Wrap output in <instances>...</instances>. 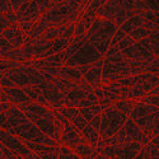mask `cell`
<instances>
[{
  "label": "cell",
  "mask_w": 159,
  "mask_h": 159,
  "mask_svg": "<svg viewBox=\"0 0 159 159\" xmlns=\"http://www.w3.org/2000/svg\"><path fill=\"white\" fill-rule=\"evenodd\" d=\"M4 113L8 118L9 124L11 125L13 130H14V135L17 138H19L20 140L39 143V144H45V145H51V147L59 145L55 140L46 136L31 120H28V118L19 111L17 106L11 104Z\"/></svg>",
  "instance_id": "1"
},
{
  "label": "cell",
  "mask_w": 159,
  "mask_h": 159,
  "mask_svg": "<svg viewBox=\"0 0 159 159\" xmlns=\"http://www.w3.org/2000/svg\"><path fill=\"white\" fill-rule=\"evenodd\" d=\"M143 3L147 5L149 10L158 11V0H143Z\"/></svg>",
  "instance_id": "42"
},
{
  "label": "cell",
  "mask_w": 159,
  "mask_h": 159,
  "mask_svg": "<svg viewBox=\"0 0 159 159\" xmlns=\"http://www.w3.org/2000/svg\"><path fill=\"white\" fill-rule=\"evenodd\" d=\"M143 24H144V19H143L141 17H139V16H132V17H130L129 19H126L118 28H120L122 32H125L126 34H129L132 30H135V28H138V27H143Z\"/></svg>",
  "instance_id": "21"
},
{
  "label": "cell",
  "mask_w": 159,
  "mask_h": 159,
  "mask_svg": "<svg viewBox=\"0 0 159 159\" xmlns=\"http://www.w3.org/2000/svg\"><path fill=\"white\" fill-rule=\"evenodd\" d=\"M51 83L55 85V88L60 92V93L65 94V93H68L69 90H73L75 88H78V84L69 80V79H65V78H61V76H54L52 78V80Z\"/></svg>",
  "instance_id": "20"
},
{
  "label": "cell",
  "mask_w": 159,
  "mask_h": 159,
  "mask_svg": "<svg viewBox=\"0 0 159 159\" xmlns=\"http://www.w3.org/2000/svg\"><path fill=\"white\" fill-rule=\"evenodd\" d=\"M17 107L19 108V111L28 118V120H31L32 122L34 120H37V118H39L41 116L46 115L47 112H50L51 110L45 107V106L42 104H38L33 101H30V102H25V103H20L18 104Z\"/></svg>",
  "instance_id": "12"
},
{
  "label": "cell",
  "mask_w": 159,
  "mask_h": 159,
  "mask_svg": "<svg viewBox=\"0 0 159 159\" xmlns=\"http://www.w3.org/2000/svg\"><path fill=\"white\" fill-rule=\"evenodd\" d=\"M56 110H57V112H59L60 115H62L69 122H71L76 116L80 115V113H79V108H78V107H65V106H62V107L56 108Z\"/></svg>",
  "instance_id": "27"
},
{
  "label": "cell",
  "mask_w": 159,
  "mask_h": 159,
  "mask_svg": "<svg viewBox=\"0 0 159 159\" xmlns=\"http://www.w3.org/2000/svg\"><path fill=\"white\" fill-rule=\"evenodd\" d=\"M148 39H149V42H150V46L153 48V52H154V55L158 57V31H152L149 32V36H148Z\"/></svg>",
  "instance_id": "33"
},
{
  "label": "cell",
  "mask_w": 159,
  "mask_h": 159,
  "mask_svg": "<svg viewBox=\"0 0 159 159\" xmlns=\"http://www.w3.org/2000/svg\"><path fill=\"white\" fill-rule=\"evenodd\" d=\"M98 103V98L97 96L94 94V92H88V93L85 94V97L79 102L78 104V108H87V107H92V106H94Z\"/></svg>",
  "instance_id": "28"
},
{
  "label": "cell",
  "mask_w": 159,
  "mask_h": 159,
  "mask_svg": "<svg viewBox=\"0 0 159 159\" xmlns=\"http://www.w3.org/2000/svg\"><path fill=\"white\" fill-rule=\"evenodd\" d=\"M103 59V56L92 46L89 42L83 45L75 54L66 61V66H79V65H92L96 61Z\"/></svg>",
  "instance_id": "5"
},
{
  "label": "cell",
  "mask_w": 159,
  "mask_h": 159,
  "mask_svg": "<svg viewBox=\"0 0 159 159\" xmlns=\"http://www.w3.org/2000/svg\"><path fill=\"white\" fill-rule=\"evenodd\" d=\"M136 16L141 17L144 19V22H157L158 20V11H153V10H143V11H139Z\"/></svg>",
  "instance_id": "31"
},
{
  "label": "cell",
  "mask_w": 159,
  "mask_h": 159,
  "mask_svg": "<svg viewBox=\"0 0 159 159\" xmlns=\"http://www.w3.org/2000/svg\"><path fill=\"white\" fill-rule=\"evenodd\" d=\"M154 112H158L157 106H149V104H145L143 102H136V104L134 106L131 113L129 115V118H131L132 121H135V120H138V118H141L144 116L154 113Z\"/></svg>",
  "instance_id": "18"
},
{
  "label": "cell",
  "mask_w": 159,
  "mask_h": 159,
  "mask_svg": "<svg viewBox=\"0 0 159 159\" xmlns=\"http://www.w3.org/2000/svg\"><path fill=\"white\" fill-rule=\"evenodd\" d=\"M36 87L38 88L39 92H41V94L45 97V99L52 106V108H60V107L64 106V102H62L64 96H62V93H60L51 82L43 80L39 84H37Z\"/></svg>",
  "instance_id": "8"
},
{
  "label": "cell",
  "mask_w": 159,
  "mask_h": 159,
  "mask_svg": "<svg viewBox=\"0 0 159 159\" xmlns=\"http://www.w3.org/2000/svg\"><path fill=\"white\" fill-rule=\"evenodd\" d=\"M134 122L138 125V127L144 132V134L147 135L149 141L152 138L158 135V112L147 115L141 118H138V120H135Z\"/></svg>",
  "instance_id": "10"
},
{
  "label": "cell",
  "mask_w": 159,
  "mask_h": 159,
  "mask_svg": "<svg viewBox=\"0 0 159 159\" xmlns=\"http://www.w3.org/2000/svg\"><path fill=\"white\" fill-rule=\"evenodd\" d=\"M59 76L65 78V79H69V80H71L74 83H78L83 78L80 74H79V71L74 68V66H66V65H64V66H61V68H60Z\"/></svg>",
  "instance_id": "24"
},
{
  "label": "cell",
  "mask_w": 159,
  "mask_h": 159,
  "mask_svg": "<svg viewBox=\"0 0 159 159\" xmlns=\"http://www.w3.org/2000/svg\"><path fill=\"white\" fill-rule=\"evenodd\" d=\"M124 130L126 132V138L129 141H136L141 145H145L149 143V139L147 138V135L138 127V125L131 120V118H126V121L124 124Z\"/></svg>",
  "instance_id": "13"
},
{
  "label": "cell",
  "mask_w": 159,
  "mask_h": 159,
  "mask_svg": "<svg viewBox=\"0 0 159 159\" xmlns=\"http://www.w3.org/2000/svg\"><path fill=\"white\" fill-rule=\"evenodd\" d=\"M145 149H147V152L149 153V155L153 158V159H158L159 158V154H158V147L152 143H148V144H145L144 145Z\"/></svg>",
  "instance_id": "37"
},
{
  "label": "cell",
  "mask_w": 159,
  "mask_h": 159,
  "mask_svg": "<svg viewBox=\"0 0 159 159\" xmlns=\"http://www.w3.org/2000/svg\"><path fill=\"white\" fill-rule=\"evenodd\" d=\"M135 42H136V41H134V39H132V38H131V37H130L129 34H126V36H125V37H124V38L121 39V41L117 43V48L120 50V52H121V51L126 50L127 47L132 46V45H134Z\"/></svg>",
  "instance_id": "34"
},
{
  "label": "cell",
  "mask_w": 159,
  "mask_h": 159,
  "mask_svg": "<svg viewBox=\"0 0 159 159\" xmlns=\"http://www.w3.org/2000/svg\"><path fill=\"white\" fill-rule=\"evenodd\" d=\"M2 157L5 158V159H24V158H23L22 155H19L18 153L13 152V150H10V149H8V148H5V147L2 148Z\"/></svg>",
  "instance_id": "35"
},
{
  "label": "cell",
  "mask_w": 159,
  "mask_h": 159,
  "mask_svg": "<svg viewBox=\"0 0 159 159\" xmlns=\"http://www.w3.org/2000/svg\"><path fill=\"white\" fill-rule=\"evenodd\" d=\"M127 117L129 116L118 112L113 107H108V108L103 110L101 113V126H99V131H98L99 138L107 139V138L115 135L116 132L124 126Z\"/></svg>",
  "instance_id": "4"
},
{
  "label": "cell",
  "mask_w": 159,
  "mask_h": 159,
  "mask_svg": "<svg viewBox=\"0 0 159 159\" xmlns=\"http://www.w3.org/2000/svg\"><path fill=\"white\" fill-rule=\"evenodd\" d=\"M88 124H89L92 127H93L96 131H99V126H101V115H96Z\"/></svg>",
  "instance_id": "40"
},
{
  "label": "cell",
  "mask_w": 159,
  "mask_h": 159,
  "mask_svg": "<svg viewBox=\"0 0 159 159\" xmlns=\"http://www.w3.org/2000/svg\"><path fill=\"white\" fill-rule=\"evenodd\" d=\"M34 159H39V158H37V157H34Z\"/></svg>",
  "instance_id": "49"
},
{
  "label": "cell",
  "mask_w": 159,
  "mask_h": 159,
  "mask_svg": "<svg viewBox=\"0 0 159 159\" xmlns=\"http://www.w3.org/2000/svg\"><path fill=\"white\" fill-rule=\"evenodd\" d=\"M2 148H3V145L0 144V157H2Z\"/></svg>",
  "instance_id": "47"
},
{
  "label": "cell",
  "mask_w": 159,
  "mask_h": 159,
  "mask_svg": "<svg viewBox=\"0 0 159 159\" xmlns=\"http://www.w3.org/2000/svg\"><path fill=\"white\" fill-rule=\"evenodd\" d=\"M130 75H131L130 69L125 64V61L120 62V64H111V62L103 61L101 83H102V85H107L112 82H117V80H120V79L130 76Z\"/></svg>",
  "instance_id": "6"
},
{
  "label": "cell",
  "mask_w": 159,
  "mask_h": 159,
  "mask_svg": "<svg viewBox=\"0 0 159 159\" xmlns=\"http://www.w3.org/2000/svg\"><path fill=\"white\" fill-rule=\"evenodd\" d=\"M85 159H108V158L103 157L102 154H99V153L96 150V153H94L93 155H90V157H88V158H85Z\"/></svg>",
  "instance_id": "46"
},
{
  "label": "cell",
  "mask_w": 159,
  "mask_h": 159,
  "mask_svg": "<svg viewBox=\"0 0 159 159\" xmlns=\"http://www.w3.org/2000/svg\"><path fill=\"white\" fill-rule=\"evenodd\" d=\"M143 145L136 141H129L125 144L116 145L115 158L113 159H134L135 155L139 153Z\"/></svg>",
  "instance_id": "14"
},
{
  "label": "cell",
  "mask_w": 159,
  "mask_h": 159,
  "mask_svg": "<svg viewBox=\"0 0 159 159\" xmlns=\"http://www.w3.org/2000/svg\"><path fill=\"white\" fill-rule=\"evenodd\" d=\"M57 159H80V158H79L71 149L66 148V147H61V145H60Z\"/></svg>",
  "instance_id": "30"
},
{
  "label": "cell",
  "mask_w": 159,
  "mask_h": 159,
  "mask_svg": "<svg viewBox=\"0 0 159 159\" xmlns=\"http://www.w3.org/2000/svg\"><path fill=\"white\" fill-rule=\"evenodd\" d=\"M9 80L13 83L14 87L23 88L30 85H37L45 80V76L42 73H39L32 66H25L20 64L18 68H13L3 73Z\"/></svg>",
  "instance_id": "3"
},
{
  "label": "cell",
  "mask_w": 159,
  "mask_h": 159,
  "mask_svg": "<svg viewBox=\"0 0 159 159\" xmlns=\"http://www.w3.org/2000/svg\"><path fill=\"white\" fill-rule=\"evenodd\" d=\"M9 2H10V5H11V9L16 11L20 5H23L24 3L30 2V0H9Z\"/></svg>",
  "instance_id": "44"
},
{
  "label": "cell",
  "mask_w": 159,
  "mask_h": 159,
  "mask_svg": "<svg viewBox=\"0 0 159 159\" xmlns=\"http://www.w3.org/2000/svg\"><path fill=\"white\" fill-rule=\"evenodd\" d=\"M10 25H11V23L7 19L5 14H0V34H2V32H3L4 30L9 28Z\"/></svg>",
  "instance_id": "39"
},
{
  "label": "cell",
  "mask_w": 159,
  "mask_h": 159,
  "mask_svg": "<svg viewBox=\"0 0 159 159\" xmlns=\"http://www.w3.org/2000/svg\"><path fill=\"white\" fill-rule=\"evenodd\" d=\"M0 129L9 132V134H11V135H14V130H13L11 125L9 124V121H8V118H7L4 112L0 113Z\"/></svg>",
  "instance_id": "32"
},
{
  "label": "cell",
  "mask_w": 159,
  "mask_h": 159,
  "mask_svg": "<svg viewBox=\"0 0 159 159\" xmlns=\"http://www.w3.org/2000/svg\"><path fill=\"white\" fill-rule=\"evenodd\" d=\"M2 89H3V88H2V87H0V92H2Z\"/></svg>",
  "instance_id": "50"
},
{
  "label": "cell",
  "mask_w": 159,
  "mask_h": 159,
  "mask_svg": "<svg viewBox=\"0 0 159 159\" xmlns=\"http://www.w3.org/2000/svg\"><path fill=\"white\" fill-rule=\"evenodd\" d=\"M125 36H126L125 32H122L120 28H117V31L115 32V34H113L112 38H111V45H110V46H117V43L120 42Z\"/></svg>",
  "instance_id": "36"
},
{
  "label": "cell",
  "mask_w": 159,
  "mask_h": 159,
  "mask_svg": "<svg viewBox=\"0 0 159 159\" xmlns=\"http://www.w3.org/2000/svg\"><path fill=\"white\" fill-rule=\"evenodd\" d=\"M135 104H136V101H134V99L122 98V99H118L117 102H115L112 107L115 110H117L118 112H121V113L129 116L131 113V111H132V108H134Z\"/></svg>",
  "instance_id": "22"
},
{
  "label": "cell",
  "mask_w": 159,
  "mask_h": 159,
  "mask_svg": "<svg viewBox=\"0 0 159 159\" xmlns=\"http://www.w3.org/2000/svg\"><path fill=\"white\" fill-rule=\"evenodd\" d=\"M5 14V17H7V19L13 24V23H17V16H16V11L14 10H9V11H7V13H4Z\"/></svg>",
  "instance_id": "45"
},
{
  "label": "cell",
  "mask_w": 159,
  "mask_h": 159,
  "mask_svg": "<svg viewBox=\"0 0 159 159\" xmlns=\"http://www.w3.org/2000/svg\"><path fill=\"white\" fill-rule=\"evenodd\" d=\"M129 36L134 39V41H140V39H143V38H147L148 36H149V31H147L144 27H138V28H135V30H132L130 33H129Z\"/></svg>",
  "instance_id": "29"
},
{
  "label": "cell",
  "mask_w": 159,
  "mask_h": 159,
  "mask_svg": "<svg viewBox=\"0 0 159 159\" xmlns=\"http://www.w3.org/2000/svg\"><path fill=\"white\" fill-rule=\"evenodd\" d=\"M2 36L7 39V41L11 45L13 48H20L22 46H24V41H25V34L20 27H19V23H13L9 28L4 30L2 32Z\"/></svg>",
  "instance_id": "11"
},
{
  "label": "cell",
  "mask_w": 159,
  "mask_h": 159,
  "mask_svg": "<svg viewBox=\"0 0 159 159\" xmlns=\"http://www.w3.org/2000/svg\"><path fill=\"white\" fill-rule=\"evenodd\" d=\"M134 159H153V158L149 155V153L147 152V149H145V147L143 145L141 149L139 150V153L135 155V158H134Z\"/></svg>",
  "instance_id": "41"
},
{
  "label": "cell",
  "mask_w": 159,
  "mask_h": 159,
  "mask_svg": "<svg viewBox=\"0 0 159 159\" xmlns=\"http://www.w3.org/2000/svg\"><path fill=\"white\" fill-rule=\"evenodd\" d=\"M0 159H5V158H3V157H0Z\"/></svg>",
  "instance_id": "48"
},
{
  "label": "cell",
  "mask_w": 159,
  "mask_h": 159,
  "mask_svg": "<svg viewBox=\"0 0 159 159\" xmlns=\"http://www.w3.org/2000/svg\"><path fill=\"white\" fill-rule=\"evenodd\" d=\"M85 92L82 90L80 88H75L73 90H69L68 93L62 94L64 98H62V102H64V106L65 107H78L79 102H80L84 97H85Z\"/></svg>",
  "instance_id": "19"
},
{
  "label": "cell",
  "mask_w": 159,
  "mask_h": 159,
  "mask_svg": "<svg viewBox=\"0 0 159 159\" xmlns=\"http://www.w3.org/2000/svg\"><path fill=\"white\" fill-rule=\"evenodd\" d=\"M71 124H73L74 127L78 129V131L80 132V135L84 138V140H85L89 145H92L93 148L97 147V143H98V140H99L98 131H96L93 127H92L80 115L76 116L74 120L71 121Z\"/></svg>",
  "instance_id": "9"
},
{
  "label": "cell",
  "mask_w": 159,
  "mask_h": 159,
  "mask_svg": "<svg viewBox=\"0 0 159 159\" xmlns=\"http://www.w3.org/2000/svg\"><path fill=\"white\" fill-rule=\"evenodd\" d=\"M71 150H73L79 158H80V159H85V158L93 155V154L96 153V148H93L92 145H89L87 141L75 145V147H74Z\"/></svg>",
  "instance_id": "23"
},
{
  "label": "cell",
  "mask_w": 159,
  "mask_h": 159,
  "mask_svg": "<svg viewBox=\"0 0 159 159\" xmlns=\"http://www.w3.org/2000/svg\"><path fill=\"white\" fill-rule=\"evenodd\" d=\"M3 93L7 97V102L13 106H18L20 103H25L31 101V98L22 90V88H18V87L3 88Z\"/></svg>",
  "instance_id": "16"
},
{
  "label": "cell",
  "mask_w": 159,
  "mask_h": 159,
  "mask_svg": "<svg viewBox=\"0 0 159 159\" xmlns=\"http://www.w3.org/2000/svg\"><path fill=\"white\" fill-rule=\"evenodd\" d=\"M143 27L147 30V31H149V32H152V31H158V20H157V22H144Z\"/></svg>",
  "instance_id": "43"
},
{
  "label": "cell",
  "mask_w": 159,
  "mask_h": 159,
  "mask_svg": "<svg viewBox=\"0 0 159 159\" xmlns=\"http://www.w3.org/2000/svg\"><path fill=\"white\" fill-rule=\"evenodd\" d=\"M118 10H120V0H107V2L97 10L96 17L113 22L115 16L117 14Z\"/></svg>",
  "instance_id": "17"
},
{
  "label": "cell",
  "mask_w": 159,
  "mask_h": 159,
  "mask_svg": "<svg viewBox=\"0 0 159 159\" xmlns=\"http://www.w3.org/2000/svg\"><path fill=\"white\" fill-rule=\"evenodd\" d=\"M102 65H103V59L96 61L92 68L83 75V80L89 84L90 87L93 88H99L102 87V83H101V79H102Z\"/></svg>",
  "instance_id": "15"
},
{
  "label": "cell",
  "mask_w": 159,
  "mask_h": 159,
  "mask_svg": "<svg viewBox=\"0 0 159 159\" xmlns=\"http://www.w3.org/2000/svg\"><path fill=\"white\" fill-rule=\"evenodd\" d=\"M103 111V108L101 107V106L97 103L94 106H92V107H87V108H79V113H80V116L84 118V120L87 122H89L92 118H93L96 115H101Z\"/></svg>",
  "instance_id": "26"
},
{
  "label": "cell",
  "mask_w": 159,
  "mask_h": 159,
  "mask_svg": "<svg viewBox=\"0 0 159 159\" xmlns=\"http://www.w3.org/2000/svg\"><path fill=\"white\" fill-rule=\"evenodd\" d=\"M103 61L111 64H120L124 62V56L120 52V50L117 48V46H110V48L103 56Z\"/></svg>",
  "instance_id": "25"
},
{
  "label": "cell",
  "mask_w": 159,
  "mask_h": 159,
  "mask_svg": "<svg viewBox=\"0 0 159 159\" xmlns=\"http://www.w3.org/2000/svg\"><path fill=\"white\" fill-rule=\"evenodd\" d=\"M0 144H2L3 147L13 150V152L18 153L24 159H34V154L25 147L23 140H20L16 135H11L2 129H0Z\"/></svg>",
  "instance_id": "7"
},
{
  "label": "cell",
  "mask_w": 159,
  "mask_h": 159,
  "mask_svg": "<svg viewBox=\"0 0 159 159\" xmlns=\"http://www.w3.org/2000/svg\"><path fill=\"white\" fill-rule=\"evenodd\" d=\"M116 31H117V27L113 22L96 17L93 23L90 24V27L85 32V37L88 39V42L102 56H104V54L110 48L111 38Z\"/></svg>",
  "instance_id": "2"
},
{
  "label": "cell",
  "mask_w": 159,
  "mask_h": 159,
  "mask_svg": "<svg viewBox=\"0 0 159 159\" xmlns=\"http://www.w3.org/2000/svg\"><path fill=\"white\" fill-rule=\"evenodd\" d=\"M139 102H143L145 104L149 106H157L158 107V96H152V94H147L145 97H143Z\"/></svg>",
  "instance_id": "38"
}]
</instances>
